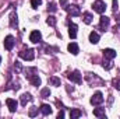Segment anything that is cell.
Listing matches in <instances>:
<instances>
[{
	"label": "cell",
	"instance_id": "cell-17",
	"mask_svg": "<svg viewBox=\"0 0 120 119\" xmlns=\"http://www.w3.org/2000/svg\"><path fill=\"white\" fill-rule=\"evenodd\" d=\"M90 42L91 44H98L99 42V34L98 32H95V31H92L90 34Z\"/></svg>",
	"mask_w": 120,
	"mask_h": 119
},
{
	"label": "cell",
	"instance_id": "cell-9",
	"mask_svg": "<svg viewBox=\"0 0 120 119\" xmlns=\"http://www.w3.org/2000/svg\"><path fill=\"white\" fill-rule=\"evenodd\" d=\"M30 41L31 42H34V44L41 42V41H42V34H41L39 31H32L31 35H30Z\"/></svg>",
	"mask_w": 120,
	"mask_h": 119
},
{
	"label": "cell",
	"instance_id": "cell-5",
	"mask_svg": "<svg viewBox=\"0 0 120 119\" xmlns=\"http://www.w3.org/2000/svg\"><path fill=\"white\" fill-rule=\"evenodd\" d=\"M14 45H15L14 36H13V35H7V36L4 38V48H6L7 51H11V49L14 48Z\"/></svg>",
	"mask_w": 120,
	"mask_h": 119
},
{
	"label": "cell",
	"instance_id": "cell-4",
	"mask_svg": "<svg viewBox=\"0 0 120 119\" xmlns=\"http://www.w3.org/2000/svg\"><path fill=\"white\" fill-rule=\"evenodd\" d=\"M20 56L24 60H34V58H35V51L34 49H24L22 52H20Z\"/></svg>",
	"mask_w": 120,
	"mask_h": 119
},
{
	"label": "cell",
	"instance_id": "cell-18",
	"mask_svg": "<svg viewBox=\"0 0 120 119\" xmlns=\"http://www.w3.org/2000/svg\"><path fill=\"white\" fill-rule=\"evenodd\" d=\"M31 101H32L31 94L25 92V94H22V95H21V105H27V102H31Z\"/></svg>",
	"mask_w": 120,
	"mask_h": 119
},
{
	"label": "cell",
	"instance_id": "cell-31",
	"mask_svg": "<svg viewBox=\"0 0 120 119\" xmlns=\"http://www.w3.org/2000/svg\"><path fill=\"white\" fill-rule=\"evenodd\" d=\"M67 3H68V1H67V0H60V6H61V7H63V8H64V7H66V6H67Z\"/></svg>",
	"mask_w": 120,
	"mask_h": 119
},
{
	"label": "cell",
	"instance_id": "cell-15",
	"mask_svg": "<svg viewBox=\"0 0 120 119\" xmlns=\"http://www.w3.org/2000/svg\"><path fill=\"white\" fill-rule=\"evenodd\" d=\"M17 24H18V20H17V14H15V13H11V14H10V27L15 28V27H17Z\"/></svg>",
	"mask_w": 120,
	"mask_h": 119
},
{
	"label": "cell",
	"instance_id": "cell-12",
	"mask_svg": "<svg viewBox=\"0 0 120 119\" xmlns=\"http://www.w3.org/2000/svg\"><path fill=\"white\" fill-rule=\"evenodd\" d=\"M39 109H41V112H42L45 116H48V115H50V114H52V107H50V105H48V104H42Z\"/></svg>",
	"mask_w": 120,
	"mask_h": 119
},
{
	"label": "cell",
	"instance_id": "cell-24",
	"mask_svg": "<svg viewBox=\"0 0 120 119\" xmlns=\"http://www.w3.org/2000/svg\"><path fill=\"white\" fill-rule=\"evenodd\" d=\"M49 95H50V90L48 88V87L41 90V97H42V98H48Z\"/></svg>",
	"mask_w": 120,
	"mask_h": 119
},
{
	"label": "cell",
	"instance_id": "cell-7",
	"mask_svg": "<svg viewBox=\"0 0 120 119\" xmlns=\"http://www.w3.org/2000/svg\"><path fill=\"white\" fill-rule=\"evenodd\" d=\"M109 23H110V18H109V17L101 16V18H99V30L105 31L108 27H109Z\"/></svg>",
	"mask_w": 120,
	"mask_h": 119
},
{
	"label": "cell",
	"instance_id": "cell-32",
	"mask_svg": "<svg viewBox=\"0 0 120 119\" xmlns=\"http://www.w3.org/2000/svg\"><path fill=\"white\" fill-rule=\"evenodd\" d=\"M57 118H59V119H61V118H64V112H63V111H60L59 114H57Z\"/></svg>",
	"mask_w": 120,
	"mask_h": 119
},
{
	"label": "cell",
	"instance_id": "cell-6",
	"mask_svg": "<svg viewBox=\"0 0 120 119\" xmlns=\"http://www.w3.org/2000/svg\"><path fill=\"white\" fill-rule=\"evenodd\" d=\"M103 102V94L102 92H95L94 95H92V98H91V104L92 105H101Z\"/></svg>",
	"mask_w": 120,
	"mask_h": 119
},
{
	"label": "cell",
	"instance_id": "cell-13",
	"mask_svg": "<svg viewBox=\"0 0 120 119\" xmlns=\"http://www.w3.org/2000/svg\"><path fill=\"white\" fill-rule=\"evenodd\" d=\"M30 81H31V84L35 86V87L41 86V79L38 77V74H31L30 76Z\"/></svg>",
	"mask_w": 120,
	"mask_h": 119
},
{
	"label": "cell",
	"instance_id": "cell-16",
	"mask_svg": "<svg viewBox=\"0 0 120 119\" xmlns=\"http://www.w3.org/2000/svg\"><path fill=\"white\" fill-rule=\"evenodd\" d=\"M94 115L96 118H105L106 116L105 115V108H95L94 109Z\"/></svg>",
	"mask_w": 120,
	"mask_h": 119
},
{
	"label": "cell",
	"instance_id": "cell-20",
	"mask_svg": "<svg viewBox=\"0 0 120 119\" xmlns=\"http://www.w3.org/2000/svg\"><path fill=\"white\" fill-rule=\"evenodd\" d=\"M92 18H94V17H92L91 13H84V14H82V20H84L85 24H91V23H92Z\"/></svg>",
	"mask_w": 120,
	"mask_h": 119
},
{
	"label": "cell",
	"instance_id": "cell-22",
	"mask_svg": "<svg viewBox=\"0 0 120 119\" xmlns=\"http://www.w3.org/2000/svg\"><path fill=\"white\" fill-rule=\"evenodd\" d=\"M56 21H57V20H56V17H53V16H49V17L46 18V24L50 25V27H55V25H56Z\"/></svg>",
	"mask_w": 120,
	"mask_h": 119
},
{
	"label": "cell",
	"instance_id": "cell-23",
	"mask_svg": "<svg viewBox=\"0 0 120 119\" xmlns=\"http://www.w3.org/2000/svg\"><path fill=\"white\" fill-rule=\"evenodd\" d=\"M39 111H41V109H39L38 107H31L28 115H30L31 118H34V116H36V115H38V112H39Z\"/></svg>",
	"mask_w": 120,
	"mask_h": 119
},
{
	"label": "cell",
	"instance_id": "cell-14",
	"mask_svg": "<svg viewBox=\"0 0 120 119\" xmlns=\"http://www.w3.org/2000/svg\"><path fill=\"white\" fill-rule=\"evenodd\" d=\"M67 49H68V52H70V53H73V55H77V53H78V45H77L75 42L68 44Z\"/></svg>",
	"mask_w": 120,
	"mask_h": 119
},
{
	"label": "cell",
	"instance_id": "cell-33",
	"mask_svg": "<svg viewBox=\"0 0 120 119\" xmlns=\"http://www.w3.org/2000/svg\"><path fill=\"white\" fill-rule=\"evenodd\" d=\"M0 63H1V56H0Z\"/></svg>",
	"mask_w": 120,
	"mask_h": 119
},
{
	"label": "cell",
	"instance_id": "cell-25",
	"mask_svg": "<svg viewBox=\"0 0 120 119\" xmlns=\"http://www.w3.org/2000/svg\"><path fill=\"white\" fill-rule=\"evenodd\" d=\"M56 10H57V7H56V3H53V1H52V3H49V4H48V11H50V13H55Z\"/></svg>",
	"mask_w": 120,
	"mask_h": 119
},
{
	"label": "cell",
	"instance_id": "cell-19",
	"mask_svg": "<svg viewBox=\"0 0 120 119\" xmlns=\"http://www.w3.org/2000/svg\"><path fill=\"white\" fill-rule=\"evenodd\" d=\"M81 115H82V112L80 109H77V108H74V109L70 111V118L71 119H77V118H80Z\"/></svg>",
	"mask_w": 120,
	"mask_h": 119
},
{
	"label": "cell",
	"instance_id": "cell-27",
	"mask_svg": "<svg viewBox=\"0 0 120 119\" xmlns=\"http://www.w3.org/2000/svg\"><path fill=\"white\" fill-rule=\"evenodd\" d=\"M106 70H109V69H112V63H110V60L109 59H106V60H103V64H102Z\"/></svg>",
	"mask_w": 120,
	"mask_h": 119
},
{
	"label": "cell",
	"instance_id": "cell-26",
	"mask_svg": "<svg viewBox=\"0 0 120 119\" xmlns=\"http://www.w3.org/2000/svg\"><path fill=\"white\" fill-rule=\"evenodd\" d=\"M41 3H42V0H31V6H32V8H38V7L41 6Z\"/></svg>",
	"mask_w": 120,
	"mask_h": 119
},
{
	"label": "cell",
	"instance_id": "cell-1",
	"mask_svg": "<svg viewBox=\"0 0 120 119\" xmlns=\"http://www.w3.org/2000/svg\"><path fill=\"white\" fill-rule=\"evenodd\" d=\"M64 10H66L70 16H73V17H77V16L81 14V10H80V7H78L77 4H67V6L64 7Z\"/></svg>",
	"mask_w": 120,
	"mask_h": 119
},
{
	"label": "cell",
	"instance_id": "cell-21",
	"mask_svg": "<svg viewBox=\"0 0 120 119\" xmlns=\"http://www.w3.org/2000/svg\"><path fill=\"white\" fill-rule=\"evenodd\" d=\"M49 83H50L52 86H55V87H59L60 86V79L56 77V76H52V77L49 79Z\"/></svg>",
	"mask_w": 120,
	"mask_h": 119
},
{
	"label": "cell",
	"instance_id": "cell-30",
	"mask_svg": "<svg viewBox=\"0 0 120 119\" xmlns=\"http://www.w3.org/2000/svg\"><path fill=\"white\" fill-rule=\"evenodd\" d=\"M14 67H15V69H17L18 71H21V69H22V67H21V64H20L18 62H15V64H14Z\"/></svg>",
	"mask_w": 120,
	"mask_h": 119
},
{
	"label": "cell",
	"instance_id": "cell-28",
	"mask_svg": "<svg viewBox=\"0 0 120 119\" xmlns=\"http://www.w3.org/2000/svg\"><path fill=\"white\" fill-rule=\"evenodd\" d=\"M113 87L116 90H120V79H117V80H113Z\"/></svg>",
	"mask_w": 120,
	"mask_h": 119
},
{
	"label": "cell",
	"instance_id": "cell-2",
	"mask_svg": "<svg viewBox=\"0 0 120 119\" xmlns=\"http://www.w3.org/2000/svg\"><path fill=\"white\" fill-rule=\"evenodd\" d=\"M67 77H68V80H70V81H73V83H77V84H80V83L82 81V77H81V73H80L78 70H74L73 73H70V74H67Z\"/></svg>",
	"mask_w": 120,
	"mask_h": 119
},
{
	"label": "cell",
	"instance_id": "cell-29",
	"mask_svg": "<svg viewBox=\"0 0 120 119\" xmlns=\"http://www.w3.org/2000/svg\"><path fill=\"white\" fill-rule=\"evenodd\" d=\"M117 8H119V3H117L116 0H113V11L116 13V11H117Z\"/></svg>",
	"mask_w": 120,
	"mask_h": 119
},
{
	"label": "cell",
	"instance_id": "cell-10",
	"mask_svg": "<svg viewBox=\"0 0 120 119\" xmlns=\"http://www.w3.org/2000/svg\"><path fill=\"white\" fill-rule=\"evenodd\" d=\"M103 56H105V59H115L116 58V51H113V49H110V48H108V49H103Z\"/></svg>",
	"mask_w": 120,
	"mask_h": 119
},
{
	"label": "cell",
	"instance_id": "cell-3",
	"mask_svg": "<svg viewBox=\"0 0 120 119\" xmlns=\"http://www.w3.org/2000/svg\"><path fill=\"white\" fill-rule=\"evenodd\" d=\"M92 7H94V10H95L96 13H99V14H103L105 10H106V4H105V1H102V0H96Z\"/></svg>",
	"mask_w": 120,
	"mask_h": 119
},
{
	"label": "cell",
	"instance_id": "cell-8",
	"mask_svg": "<svg viewBox=\"0 0 120 119\" xmlns=\"http://www.w3.org/2000/svg\"><path fill=\"white\" fill-rule=\"evenodd\" d=\"M6 104H7V107H8V111H10V112H15V111H17L18 102H17L15 99H13V98H7V99H6Z\"/></svg>",
	"mask_w": 120,
	"mask_h": 119
},
{
	"label": "cell",
	"instance_id": "cell-11",
	"mask_svg": "<svg viewBox=\"0 0 120 119\" xmlns=\"http://www.w3.org/2000/svg\"><path fill=\"white\" fill-rule=\"evenodd\" d=\"M77 30H78V27H77L74 23H71V24L68 25V35H70V38H73V39L77 38Z\"/></svg>",
	"mask_w": 120,
	"mask_h": 119
}]
</instances>
